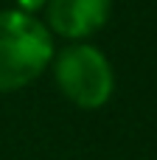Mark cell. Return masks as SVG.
<instances>
[{
  "label": "cell",
  "instance_id": "6da1fadb",
  "mask_svg": "<svg viewBox=\"0 0 157 160\" xmlns=\"http://www.w3.org/2000/svg\"><path fill=\"white\" fill-rule=\"evenodd\" d=\"M51 56L48 31L28 14L0 11V90L31 82Z\"/></svg>",
  "mask_w": 157,
  "mask_h": 160
},
{
  "label": "cell",
  "instance_id": "7a4b0ae2",
  "mask_svg": "<svg viewBox=\"0 0 157 160\" xmlns=\"http://www.w3.org/2000/svg\"><path fill=\"white\" fill-rule=\"evenodd\" d=\"M59 87L81 107H98L112 90V73L96 48H73L59 59Z\"/></svg>",
  "mask_w": 157,
  "mask_h": 160
},
{
  "label": "cell",
  "instance_id": "3957f363",
  "mask_svg": "<svg viewBox=\"0 0 157 160\" xmlns=\"http://www.w3.org/2000/svg\"><path fill=\"white\" fill-rule=\"evenodd\" d=\"M110 0H51V25L65 37H84L96 31L107 14Z\"/></svg>",
  "mask_w": 157,
  "mask_h": 160
},
{
  "label": "cell",
  "instance_id": "277c9868",
  "mask_svg": "<svg viewBox=\"0 0 157 160\" xmlns=\"http://www.w3.org/2000/svg\"><path fill=\"white\" fill-rule=\"evenodd\" d=\"M25 6H37V3H42V0H22Z\"/></svg>",
  "mask_w": 157,
  "mask_h": 160
}]
</instances>
